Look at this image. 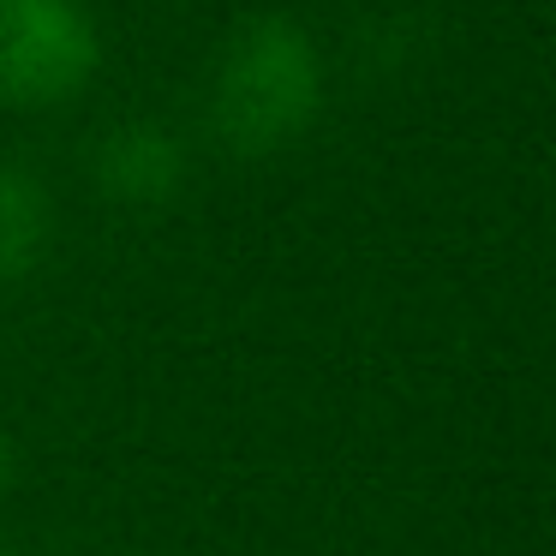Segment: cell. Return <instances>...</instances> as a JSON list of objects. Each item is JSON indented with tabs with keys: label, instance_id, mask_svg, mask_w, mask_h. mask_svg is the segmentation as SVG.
I'll return each mask as SVG.
<instances>
[{
	"label": "cell",
	"instance_id": "2",
	"mask_svg": "<svg viewBox=\"0 0 556 556\" xmlns=\"http://www.w3.org/2000/svg\"><path fill=\"white\" fill-rule=\"evenodd\" d=\"M97 73V25L73 0H0V97L61 102Z\"/></svg>",
	"mask_w": 556,
	"mask_h": 556
},
{
	"label": "cell",
	"instance_id": "1",
	"mask_svg": "<svg viewBox=\"0 0 556 556\" xmlns=\"http://www.w3.org/2000/svg\"><path fill=\"white\" fill-rule=\"evenodd\" d=\"M324 97V66L300 25L257 18L228 42L216 66V132L245 156L293 144Z\"/></svg>",
	"mask_w": 556,
	"mask_h": 556
},
{
	"label": "cell",
	"instance_id": "6",
	"mask_svg": "<svg viewBox=\"0 0 556 556\" xmlns=\"http://www.w3.org/2000/svg\"><path fill=\"white\" fill-rule=\"evenodd\" d=\"M0 556H18V551H13V544H7V539H0Z\"/></svg>",
	"mask_w": 556,
	"mask_h": 556
},
{
	"label": "cell",
	"instance_id": "3",
	"mask_svg": "<svg viewBox=\"0 0 556 556\" xmlns=\"http://www.w3.org/2000/svg\"><path fill=\"white\" fill-rule=\"evenodd\" d=\"M180 174H186L180 144L150 121L114 126L97 150V180L109 186L121 204H162V198L180 192Z\"/></svg>",
	"mask_w": 556,
	"mask_h": 556
},
{
	"label": "cell",
	"instance_id": "4",
	"mask_svg": "<svg viewBox=\"0 0 556 556\" xmlns=\"http://www.w3.org/2000/svg\"><path fill=\"white\" fill-rule=\"evenodd\" d=\"M49 245V204L30 174L0 162V281H18Z\"/></svg>",
	"mask_w": 556,
	"mask_h": 556
},
{
	"label": "cell",
	"instance_id": "5",
	"mask_svg": "<svg viewBox=\"0 0 556 556\" xmlns=\"http://www.w3.org/2000/svg\"><path fill=\"white\" fill-rule=\"evenodd\" d=\"M13 467H18V455H13V443H7V437H0V484L13 479Z\"/></svg>",
	"mask_w": 556,
	"mask_h": 556
}]
</instances>
